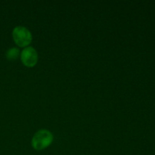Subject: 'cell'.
<instances>
[{"label": "cell", "mask_w": 155, "mask_h": 155, "mask_svg": "<svg viewBox=\"0 0 155 155\" xmlns=\"http://www.w3.org/2000/svg\"><path fill=\"white\" fill-rule=\"evenodd\" d=\"M54 140V136L48 130H39L33 135L31 140L32 148L36 151H42L48 148Z\"/></svg>", "instance_id": "1"}, {"label": "cell", "mask_w": 155, "mask_h": 155, "mask_svg": "<svg viewBox=\"0 0 155 155\" xmlns=\"http://www.w3.org/2000/svg\"><path fill=\"white\" fill-rule=\"evenodd\" d=\"M12 38L18 47H28L33 40L32 33L27 27L23 26H17L12 30Z\"/></svg>", "instance_id": "2"}, {"label": "cell", "mask_w": 155, "mask_h": 155, "mask_svg": "<svg viewBox=\"0 0 155 155\" xmlns=\"http://www.w3.org/2000/svg\"><path fill=\"white\" fill-rule=\"evenodd\" d=\"M21 61L23 64L27 68H33L38 62V53L33 47L28 46L24 48L20 54Z\"/></svg>", "instance_id": "3"}, {"label": "cell", "mask_w": 155, "mask_h": 155, "mask_svg": "<svg viewBox=\"0 0 155 155\" xmlns=\"http://www.w3.org/2000/svg\"><path fill=\"white\" fill-rule=\"evenodd\" d=\"M20 54H21L20 50L18 48L13 47V48H11L8 50L5 56L8 60L15 61L16 59L18 58V57H20Z\"/></svg>", "instance_id": "4"}]
</instances>
